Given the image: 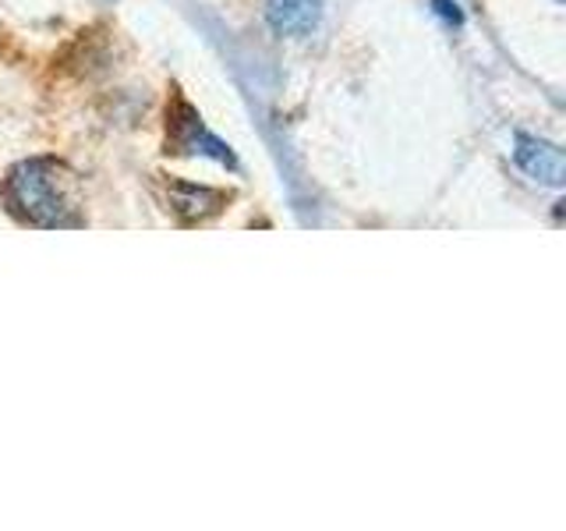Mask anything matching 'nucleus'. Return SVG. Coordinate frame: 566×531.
<instances>
[{
    "mask_svg": "<svg viewBox=\"0 0 566 531\" xmlns=\"http://www.w3.org/2000/svg\"><path fill=\"white\" fill-rule=\"evenodd\" d=\"M323 18V0H265V22L276 35H308Z\"/></svg>",
    "mask_w": 566,
    "mask_h": 531,
    "instance_id": "20e7f679",
    "label": "nucleus"
},
{
    "mask_svg": "<svg viewBox=\"0 0 566 531\" xmlns=\"http://www.w3.org/2000/svg\"><path fill=\"white\" fill-rule=\"evenodd\" d=\"M223 206H227V195L217 188L185 185V181L170 185V209L181 212L185 220H206V217H212V212H220Z\"/></svg>",
    "mask_w": 566,
    "mask_h": 531,
    "instance_id": "39448f33",
    "label": "nucleus"
},
{
    "mask_svg": "<svg viewBox=\"0 0 566 531\" xmlns=\"http://www.w3.org/2000/svg\"><path fill=\"white\" fill-rule=\"evenodd\" d=\"M432 8H436L439 18H447V22H453V25L464 22V11H460L457 0H432Z\"/></svg>",
    "mask_w": 566,
    "mask_h": 531,
    "instance_id": "423d86ee",
    "label": "nucleus"
},
{
    "mask_svg": "<svg viewBox=\"0 0 566 531\" xmlns=\"http://www.w3.org/2000/svg\"><path fill=\"white\" fill-rule=\"evenodd\" d=\"M170 142H174V149L177 153H191V156H209V159H217V164L223 167H234V153H230L223 142L212 135L202 117L191 111L188 103H177V111L170 114Z\"/></svg>",
    "mask_w": 566,
    "mask_h": 531,
    "instance_id": "7ed1b4c3",
    "label": "nucleus"
},
{
    "mask_svg": "<svg viewBox=\"0 0 566 531\" xmlns=\"http://www.w3.org/2000/svg\"><path fill=\"white\" fill-rule=\"evenodd\" d=\"M4 195L11 209L35 227H78L75 181L57 159H22L11 167Z\"/></svg>",
    "mask_w": 566,
    "mask_h": 531,
    "instance_id": "f257e3e1",
    "label": "nucleus"
},
{
    "mask_svg": "<svg viewBox=\"0 0 566 531\" xmlns=\"http://www.w3.org/2000/svg\"><path fill=\"white\" fill-rule=\"evenodd\" d=\"M513 159H517V167L531 177V181H538V185L563 188V181H566L563 149L553 146V142L538 138V135H527V132L513 135Z\"/></svg>",
    "mask_w": 566,
    "mask_h": 531,
    "instance_id": "f03ea898",
    "label": "nucleus"
}]
</instances>
